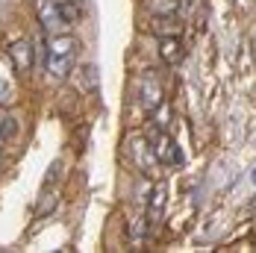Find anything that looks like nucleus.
Listing matches in <instances>:
<instances>
[{"label":"nucleus","mask_w":256,"mask_h":253,"mask_svg":"<svg viewBox=\"0 0 256 253\" xmlns=\"http://www.w3.org/2000/svg\"><path fill=\"white\" fill-rule=\"evenodd\" d=\"M74 59H77V42L71 36H53L48 42V71L56 80L68 76V71L74 68Z\"/></svg>","instance_id":"nucleus-1"},{"label":"nucleus","mask_w":256,"mask_h":253,"mask_svg":"<svg viewBox=\"0 0 256 253\" xmlns=\"http://www.w3.org/2000/svg\"><path fill=\"white\" fill-rule=\"evenodd\" d=\"M138 100H142L144 112H154V109L162 106V82L154 71H144L142 80H138Z\"/></svg>","instance_id":"nucleus-2"},{"label":"nucleus","mask_w":256,"mask_h":253,"mask_svg":"<svg viewBox=\"0 0 256 253\" xmlns=\"http://www.w3.org/2000/svg\"><path fill=\"white\" fill-rule=\"evenodd\" d=\"M38 21H42V26H44L50 36H59L62 30H68L62 3H56V0H42V3H38Z\"/></svg>","instance_id":"nucleus-3"},{"label":"nucleus","mask_w":256,"mask_h":253,"mask_svg":"<svg viewBox=\"0 0 256 253\" xmlns=\"http://www.w3.org/2000/svg\"><path fill=\"white\" fill-rule=\"evenodd\" d=\"M154 156L162 162V165H182V162H186L182 150H180V148L171 142V138H168V136H159V138H156Z\"/></svg>","instance_id":"nucleus-4"},{"label":"nucleus","mask_w":256,"mask_h":253,"mask_svg":"<svg viewBox=\"0 0 256 253\" xmlns=\"http://www.w3.org/2000/svg\"><path fill=\"white\" fill-rule=\"evenodd\" d=\"M9 59H12L15 71H21V74H30V71H32V44H30L26 38L15 42V44L9 48Z\"/></svg>","instance_id":"nucleus-5"},{"label":"nucleus","mask_w":256,"mask_h":253,"mask_svg":"<svg viewBox=\"0 0 256 253\" xmlns=\"http://www.w3.org/2000/svg\"><path fill=\"white\" fill-rule=\"evenodd\" d=\"M159 53L168 65H177L180 62V53H182V44H180L177 36H162V44H159Z\"/></svg>","instance_id":"nucleus-6"},{"label":"nucleus","mask_w":256,"mask_h":253,"mask_svg":"<svg viewBox=\"0 0 256 253\" xmlns=\"http://www.w3.org/2000/svg\"><path fill=\"white\" fill-rule=\"evenodd\" d=\"M162 209H165V186H156L154 192H150V206H148V221L150 224L159 221Z\"/></svg>","instance_id":"nucleus-7"},{"label":"nucleus","mask_w":256,"mask_h":253,"mask_svg":"<svg viewBox=\"0 0 256 253\" xmlns=\"http://www.w3.org/2000/svg\"><path fill=\"white\" fill-rule=\"evenodd\" d=\"M144 6L154 12L156 18H171V15L177 12L180 0H144Z\"/></svg>","instance_id":"nucleus-8"},{"label":"nucleus","mask_w":256,"mask_h":253,"mask_svg":"<svg viewBox=\"0 0 256 253\" xmlns=\"http://www.w3.org/2000/svg\"><path fill=\"white\" fill-rule=\"evenodd\" d=\"M80 76H82V88H98V68L86 65V68L80 71Z\"/></svg>","instance_id":"nucleus-9"},{"label":"nucleus","mask_w":256,"mask_h":253,"mask_svg":"<svg viewBox=\"0 0 256 253\" xmlns=\"http://www.w3.org/2000/svg\"><path fill=\"white\" fill-rule=\"evenodd\" d=\"M15 130H18V124H15V118H0V142L12 138V136H15Z\"/></svg>","instance_id":"nucleus-10"},{"label":"nucleus","mask_w":256,"mask_h":253,"mask_svg":"<svg viewBox=\"0 0 256 253\" xmlns=\"http://www.w3.org/2000/svg\"><path fill=\"white\" fill-rule=\"evenodd\" d=\"M6 103H12V86H9L6 74L0 71V106H6Z\"/></svg>","instance_id":"nucleus-11"},{"label":"nucleus","mask_w":256,"mask_h":253,"mask_svg":"<svg viewBox=\"0 0 256 253\" xmlns=\"http://www.w3.org/2000/svg\"><path fill=\"white\" fill-rule=\"evenodd\" d=\"M142 218H144V215H138V218L132 221V238H136V242L144 238V221H142Z\"/></svg>","instance_id":"nucleus-12"},{"label":"nucleus","mask_w":256,"mask_h":253,"mask_svg":"<svg viewBox=\"0 0 256 253\" xmlns=\"http://www.w3.org/2000/svg\"><path fill=\"white\" fill-rule=\"evenodd\" d=\"M250 182H254V186H256V168H254V171H250Z\"/></svg>","instance_id":"nucleus-13"}]
</instances>
